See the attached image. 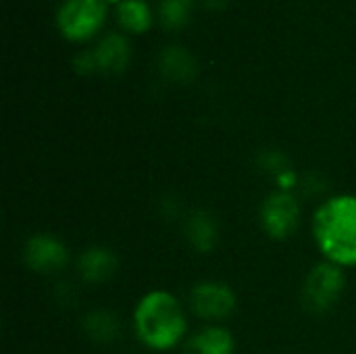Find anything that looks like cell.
<instances>
[{
	"mask_svg": "<svg viewBox=\"0 0 356 354\" xmlns=\"http://www.w3.org/2000/svg\"><path fill=\"white\" fill-rule=\"evenodd\" d=\"M257 165H259V169H263L265 173L273 175V179H275L280 173H284L286 169L292 167L290 159H288L282 150H275V148L263 150V152L257 156Z\"/></svg>",
	"mask_w": 356,
	"mask_h": 354,
	"instance_id": "obj_16",
	"label": "cell"
},
{
	"mask_svg": "<svg viewBox=\"0 0 356 354\" xmlns=\"http://www.w3.org/2000/svg\"><path fill=\"white\" fill-rule=\"evenodd\" d=\"M134 332L154 353H167L186 342L188 317L181 300L169 290L146 292L134 309Z\"/></svg>",
	"mask_w": 356,
	"mask_h": 354,
	"instance_id": "obj_2",
	"label": "cell"
},
{
	"mask_svg": "<svg viewBox=\"0 0 356 354\" xmlns=\"http://www.w3.org/2000/svg\"><path fill=\"white\" fill-rule=\"evenodd\" d=\"M104 13V0H65L58 8L56 21L63 35L71 40H83L100 27Z\"/></svg>",
	"mask_w": 356,
	"mask_h": 354,
	"instance_id": "obj_6",
	"label": "cell"
},
{
	"mask_svg": "<svg viewBox=\"0 0 356 354\" xmlns=\"http://www.w3.org/2000/svg\"><path fill=\"white\" fill-rule=\"evenodd\" d=\"M119 269L117 255L106 246H90L77 259V273L86 284H104Z\"/></svg>",
	"mask_w": 356,
	"mask_h": 354,
	"instance_id": "obj_8",
	"label": "cell"
},
{
	"mask_svg": "<svg viewBox=\"0 0 356 354\" xmlns=\"http://www.w3.org/2000/svg\"><path fill=\"white\" fill-rule=\"evenodd\" d=\"M300 202L294 192H271L261 204V227L271 240H288L300 225Z\"/></svg>",
	"mask_w": 356,
	"mask_h": 354,
	"instance_id": "obj_5",
	"label": "cell"
},
{
	"mask_svg": "<svg viewBox=\"0 0 356 354\" xmlns=\"http://www.w3.org/2000/svg\"><path fill=\"white\" fill-rule=\"evenodd\" d=\"M184 232L190 246L200 255L211 252L219 242V223L215 215L204 209H196L186 217Z\"/></svg>",
	"mask_w": 356,
	"mask_h": 354,
	"instance_id": "obj_10",
	"label": "cell"
},
{
	"mask_svg": "<svg viewBox=\"0 0 356 354\" xmlns=\"http://www.w3.org/2000/svg\"><path fill=\"white\" fill-rule=\"evenodd\" d=\"M159 65H161L163 75H167V77L173 79V81H188V79H192L194 73H196V63H194V58H192L184 48H177V46L165 48V50L161 52Z\"/></svg>",
	"mask_w": 356,
	"mask_h": 354,
	"instance_id": "obj_13",
	"label": "cell"
},
{
	"mask_svg": "<svg viewBox=\"0 0 356 354\" xmlns=\"http://www.w3.org/2000/svg\"><path fill=\"white\" fill-rule=\"evenodd\" d=\"M94 69L100 71H121L129 58V46L127 40L119 33H108L104 35L94 50H90Z\"/></svg>",
	"mask_w": 356,
	"mask_h": 354,
	"instance_id": "obj_11",
	"label": "cell"
},
{
	"mask_svg": "<svg viewBox=\"0 0 356 354\" xmlns=\"http://www.w3.org/2000/svg\"><path fill=\"white\" fill-rule=\"evenodd\" d=\"M181 351V354H234L236 340L225 325L211 323L188 336Z\"/></svg>",
	"mask_w": 356,
	"mask_h": 354,
	"instance_id": "obj_9",
	"label": "cell"
},
{
	"mask_svg": "<svg viewBox=\"0 0 356 354\" xmlns=\"http://www.w3.org/2000/svg\"><path fill=\"white\" fill-rule=\"evenodd\" d=\"M113 2H117V0H113Z\"/></svg>",
	"mask_w": 356,
	"mask_h": 354,
	"instance_id": "obj_18",
	"label": "cell"
},
{
	"mask_svg": "<svg viewBox=\"0 0 356 354\" xmlns=\"http://www.w3.org/2000/svg\"><path fill=\"white\" fill-rule=\"evenodd\" d=\"M346 290V269L332 265L327 261L315 265L302 284V307L309 313L323 315L332 311Z\"/></svg>",
	"mask_w": 356,
	"mask_h": 354,
	"instance_id": "obj_3",
	"label": "cell"
},
{
	"mask_svg": "<svg viewBox=\"0 0 356 354\" xmlns=\"http://www.w3.org/2000/svg\"><path fill=\"white\" fill-rule=\"evenodd\" d=\"M313 240L323 261L356 269V194L325 198L313 213Z\"/></svg>",
	"mask_w": 356,
	"mask_h": 354,
	"instance_id": "obj_1",
	"label": "cell"
},
{
	"mask_svg": "<svg viewBox=\"0 0 356 354\" xmlns=\"http://www.w3.org/2000/svg\"><path fill=\"white\" fill-rule=\"evenodd\" d=\"M23 261L25 265L40 275H54L65 269L69 263V250L52 234H35L27 238L23 246Z\"/></svg>",
	"mask_w": 356,
	"mask_h": 354,
	"instance_id": "obj_7",
	"label": "cell"
},
{
	"mask_svg": "<svg viewBox=\"0 0 356 354\" xmlns=\"http://www.w3.org/2000/svg\"><path fill=\"white\" fill-rule=\"evenodd\" d=\"M188 300L192 313L198 319L207 321L209 325L211 323L221 325V321H227L238 307L236 292L225 282L219 280H204L194 284Z\"/></svg>",
	"mask_w": 356,
	"mask_h": 354,
	"instance_id": "obj_4",
	"label": "cell"
},
{
	"mask_svg": "<svg viewBox=\"0 0 356 354\" xmlns=\"http://www.w3.org/2000/svg\"><path fill=\"white\" fill-rule=\"evenodd\" d=\"M117 15H119V23L129 31H144L152 19L146 0H121Z\"/></svg>",
	"mask_w": 356,
	"mask_h": 354,
	"instance_id": "obj_14",
	"label": "cell"
},
{
	"mask_svg": "<svg viewBox=\"0 0 356 354\" xmlns=\"http://www.w3.org/2000/svg\"><path fill=\"white\" fill-rule=\"evenodd\" d=\"M159 10H161L163 25L169 29H177L188 21L192 10V0H161Z\"/></svg>",
	"mask_w": 356,
	"mask_h": 354,
	"instance_id": "obj_15",
	"label": "cell"
},
{
	"mask_svg": "<svg viewBox=\"0 0 356 354\" xmlns=\"http://www.w3.org/2000/svg\"><path fill=\"white\" fill-rule=\"evenodd\" d=\"M275 184H277V190H282V192H294L300 186V177L294 171V167H290L275 177Z\"/></svg>",
	"mask_w": 356,
	"mask_h": 354,
	"instance_id": "obj_17",
	"label": "cell"
},
{
	"mask_svg": "<svg viewBox=\"0 0 356 354\" xmlns=\"http://www.w3.org/2000/svg\"><path fill=\"white\" fill-rule=\"evenodd\" d=\"M81 328L86 332V336L98 344H111L119 338L121 325H119V317L106 309H94L90 311L83 321Z\"/></svg>",
	"mask_w": 356,
	"mask_h": 354,
	"instance_id": "obj_12",
	"label": "cell"
}]
</instances>
